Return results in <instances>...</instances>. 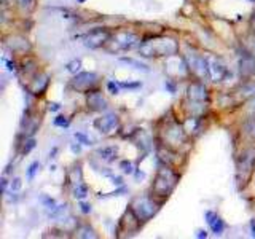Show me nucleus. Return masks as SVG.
<instances>
[{"instance_id":"1","label":"nucleus","mask_w":255,"mask_h":239,"mask_svg":"<svg viewBox=\"0 0 255 239\" xmlns=\"http://www.w3.org/2000/svg\"><path fill=\"white\" fill-rule=\"evenodd\" d=\"M177 51L179 43L174 38L167 37H155L139 46V54L142 58H167V56L177 54Z\"/></svg>"},{"instance_id":"2","label":"nucleus","mask_w":255,"mask_h":239,"mask_svg":"<svg viewBox=\"0 0 255 239\" xmlns=\"http://www.w3.org/2000/svg\"><path fill=\"white\" fill-rule=\"evenodd\" d=\"M175 183H177V175L167 167H161L153 180V185H151V193H155L159 198H166L171 195Z\"/></svg>"},{"instance_id":"3","label":"nucleus","mask_w":255,"mask_h":239,"mask_svg":"<svg viewBox=\"0 0 255 239\" xmlns=\"http://www.w3.org/2000/svg\"><path fill=\"white\" fill-rule=\"evenodd\" d=\"M187 98L195 114H201L207 107V102H209V93H207V88L203 83H191L187 90Z\"/></svg>"},{"instance_id":"4","label":"nucleus","mask_w":255,"mask_h":239,"mask_svg":"<svg viewBox=\"0 0 255 239\" xmlns=\"http://www.w3.org/2000/svg\"><path fill=\"white\" fill-rule=\"evenodd\" d=\"M107 45H109V50L115 53L129 51L137 45H140V38L135 34H131V32H118L114 37H110Z\"/></svg>"},{"instance_id":"5","label":"nucleus","mask_w":255,"mask_h":239,"mask_svg":"<svg viewBox=\"0 0 255 239\" xmlns=\"http://www.w3.org/2000/svg\"><path fill=\"white\" fill-rule=\"evenodd\" d=\"M206 62H207V75H209L212 82H223V80L228 78V75H231L227 64L220 58H217V56L206 54Z\"/></svg>"},{"instance_id":"6","label":"nucleus","mask_w":255,"mask_h":239,"mask_svg":"<svg viewBox=\"0 0 255 239\" xmlns=\"http://www.w3.org/2000/svg\"><path fill=\"white\" fill-rule=\"evenodd\" d=\"M131 209L135 212V215L139 217V220H150L153 215L158 212V206L151 201L150 198L147 196H142V198H137L135 201L132 203Z\"/></svg>"},{"instance_id":"7","label":"nucleus","mask_w":255,"mask_h":239,"mask_svg":"<svg viewBox=\"0 0 255 239\" xmlns=\"http://www.w3.org/2000/svg\"><path fill=\"white\" fill-rule=\"evenodd\" d=\"M254 153H251V151H244V153L241 155V158L238 159V171H236V175H238V182L239 183H246L247 180H249L251 174L254 171Z\"/></svg>"},{"instance_id":"8","label":"nucleus","mask_w":255,"mask_h":239,"mask_svg":"<svg viewBox=\"0 0 255 239\" xmlns=\"http://www.w3.org/2000/svg\"><path fill=\"white\" fill-rule=\"evenodd\" d=\"M98 74H94V72H82V74H77L72 80V88L77 91H90L91 88L98 83Z\"/></svg>"},{"instance_id":"9","label":"nucleus","mask_w":255,"mask_h":239,"mask_svg":"<svg viewBox=\"0 0 255 239\" xmlns=\"http://www.w3.org/2000/svg\"><path fill=\"white\" fill-rule=\"evenodd\" d=\"M110 37H112L110 32L102 30V29H94L85 35V46L91 48V50H96V48H101L104 45H107Z\"/></svg>"},{"instance_id":"10","label":"nucleus","mask_w":255,"mask_h":239,"mask_svg":"<svg viewBox=\"0 0 255 239\" xmlns=\"http://www.w3.org/2000/svg\"><path fill=\"white\" fill-rule=\"evenodd\" d=\"M187 67L193 72V74H196L198 77H209L207 75L206 54H199V53L187 54Z\"/></svg>"},{"instance_id":"11","label":"nucleus","mask_w":255,"mask_h":239,"mask_svg":"<svg viewBox=\"0 0 255 239\" xmlns=\"http://www.w3.org/2000/svg\"><path fill=\"white\" fill-rule=\"evenodd\" d=\"M118 126V117L115 114H107L102 115L94 121V127L101 134H110L112 131H115V127Z\"/></svg>"},{"instance_id":"12","label":"nucleus","mask_w":255,"mask_h":239,"mask_svg":"<svg viewBox=\"0 0 255 239\" xmlns=\"http://www.w3.org/2000/svg\"><path fill=\"white\" fill-rule=\"evenodd\" d=\"M206 222H207V225H209L211 231L215 236H220L223 231H225V223H223V220L215 212L207 211L206 212Z\"/></svg>"},{"instance_id":"13","label":"nucleus","mask_w":255,"mask_h":239,"mask_svg":"<svg viewBox=\"0 0 255 239\" xmlns=\"http://www.w3.org/2000/svg\"><path fill=\"white\" fill-rule=\"evenodd\" d=\"M88 107L94 112H102L107 109V101L102 98L99 91H93L88 94Z\"/></svg>"},{"instance_id":"14","label":"nucleus","mask_w":255,"mask_h":239,"mask_svg":"<svg viewBox=\"0 0 255 239\" xmlns=\"http://www.w3.org/2000/svg\"><path fill=\"white\" fill-rule=\"evenodd\" d=\"M239 70L244 77H249L255 72V58L249 53H244L239 59Z\"/></svg>"},{"instance_id":"15","label":"nucleus","mask_w":255,"mask_h":239,"mask_svg":"<svg viewBox=\"0 0 255 239\" xmlns=\"http://www.w3.org/2000/svg\"><path fill=\"white\" fill-rule=\"evenodd\" d=\"M98 155L104 161H115V158L118 155V148L117 147H102L98 150Z\"/></svg>"},{"instance_id":"16","label":"nucleus","mask_w":255,"mask_h":239,"mask_svg":"<svg viewBox=\"0 0 255 239\" xmlns=\"http://www.w3.org/2000/svg\"><path fill=\"white\" fill-rule=\"evenodd\" d=\"M120 61L125 62V64H128V66H131V67L135 69V70L150 72V67L147 66V64H143V62H140V61H137V59H132V58H126V56H122V58H120Z\"/></svg>"},{"instance_id":"17","label":"nucleus","mask_w":255,"mask_h":239,"mask_svg":"<svg viewBox=\"0 0 255 239\" xmlns=\"http://www.w3.org/2000/svg\"><path fill=\"white\" fill-rule=\"evenodd\" d=\"M72 193H74V198L75 199H80V201H83V199L88 196V187L85 185V183H77V185L74 187V191H72Z\"/></svg>"},{"instance_id":"18","label":"nucleus","mask_w":255,"mask_h":239,"mask_svg":"<svg viewBox=\"0 0 255 239\" xmlns=\"http://www.w3.org/2000/svg\"><path fill=\"white\" fill-rule=\"evenodd\" d=\"M38 169H40V163L38 161H34V163L29 166V169H27V179L29 180H34V177H35V174L38 172Z\"/></svg>"},{"instance_id":"19","label":"nucleus","mask_w":255,"mask_h":239,"mask_svg":"<svg viewBox=\"0 0 255 239\" xmlns=\"http://www.w3.org/2000/svg\"><path fill=\"white\" fill-rule=\"evenodd\" d=\"M40 203H42V204L46 207V209H50V211L56 206V201H54V199L50 198V196H46V195H42V196H40Z\"/></svg>"},{"instance_id":"20","label":"nucleus","mask_w":255,"mask_h":239,"mask_svg":"<svg viewBox=\"0 0 255 239\" xmlns=\"http://www.w3.org/2000/svg\"><path fill=\"white\" fill-rule=\"evenodd\" d=\"M78 236L80 238H98V235L94 233V231L91 228H88V227H83V228H80L78 231Z\"/></svg>"},{"instance_id":"21","label":"nucleus","mask_w":255,"mask_h":239,"mask_svg":"<svg viewBox=\"0 0 255 239\" xmlns=\"http://www.w3.org/2000/svg\"><path fill=\"white\" fill-rule=\"evenodd\" d=\"M80 67H82V61L75 59V61L67 64V72H70V74H77V72L80 70Z\"/></svg>"},{"instance_id":"22","label":"nucleus","mask_w":255,"mask_h":239,"mask_svg":"<svg viewBox=\"0 0 255 239\" xmlns=\"http://www.w3.org/2000/svg\"><path fill=\"white\" fill-rule=\"evenodd\" d=\"M120 167H122V171L125 174H132L134 172V166L131 161H128V159H123L122 163H120Z\"/></svg>"},{"instance_id":"23","label":"nucleus","mask_w":255,"mask_h":239,"mask_svg":"<svg viewBox=\"0 0 255 239\" xmlns=\"http://www.w3.org/2000/svg\"><path fill=\"white\" fill-rule=\"evenodd\" d=\"M16 3H18L22 10H32L34 8V3H35V0H16Z\"/></svg>"},{"instance_id":"24","label":"nucleus","mask_w":255,"mask_h":239,"mask_svg":"<svg viewBox=\"0 0 255 239\" xmlns=\"http://www.w3.org/2000/svg\"><path fill=\"white\" fill-rule=\"evenodd\" d=\"M69 120L66 117H56L54 118V126H59V127H69Z\"/></svg>"},{"instance_id":"25","label":"nucleus","mask_w":255,"mask_h":239,"mask_svg":"<svg viewBox=\"0 0 255 239\" xmlns=\"http://www.w3.org/2000/svg\"><path fill=\"white\" fill-rule=\"evenodd\" d=\"M107 88H109V91L112 93V94H118L120 93V83H117V82H109L107 83Z\"/></svg>"},{"instance_id":"26","label":"nucleus","mask_w":255,"mask_h":239,"mask_svg":"<svg viewBox=\"0 0 255 239\" xmlns=\"http://www.w3.org/2000/svg\"><path fill=\"white\" fill-rule=\"evenodd\" d=\"M21 187H22V182H21V179H13L11 180V183H10V188H11V191H19L21 190Z\"/></svg>"},{"instance_id":"27","label":"nucleus","mask_w":255,"mask_h":239,"mask_svg":"<svg viewBox=\"0 0 255 239\" xmlns=\"http://www.w3.org/2000/svg\"><path fill=\"white\" fill-rule=\"evenodd\" d=\"M75 139H77V140H80V142H82L83 145H91V140L88 139L85 134H82V132H77V134H75Z\"/></svg>"},{"instance_id":"28","label":"nucleus","mask_w":255,"mask_h":239,"mask_svg":"<svg viewBox=\"0 0 255 239\" xmlns=\"http://www.w3.org/2000/svg\"><path fill=\"white\" fill-rule=\"evenodd\" d=\"M120 86H122V88H126V90H135V88H140L142 86V83H120Z\"/></svg>"},{"instance_id":"29","label":"nucleus","mask_w":255,"mask_h":239,"mask_svg":"<svg viewBox=\"0 0 255 239\" xmlns=\"http://www.w3.org/2000/svg\"><path fill=\"white\" fill-rule=\"evenodd\" d=\"M35 147V140L34 139H29L27 140V145H24V150H22V153H29V151Z\"/></svg>"},{"instance_id":"30","label":"nucleus","mask_w":255,"mask_h":239,"mask_svg":"<svg viewBox=\"0 0 255 239\" xmlns=\"http://www.w3.org/2000/svg\"><path fill=\"white\" fill-rule=\"evenodd\" d=\"M247 132H249L252 137L255 139V120H252V121L247 124Z\"/></svg>"},{"instance_id":"31","label":"nucleus","mask_w":255,"mask_h":239,"mask_svg":"<svg viewBox=\"0 0 255 239\" xmlns=\"http://www.w3.org/2000/svg\"><path fill=\"white\" fill-rule=\"evenodd\" d=\"M5 61V64H6V69L10 70V72H14L16 70V66H14V62H11V61H8V59H3Z\"/></svg>"},{"instance_id":"32","label":"nucleus","mask_w":255,"mask_h":239,"mask_svg":"<svg viewBox=\"0 0 255 239\" xmlns=\"http://www.w3.org/2000/svg\"><path fill=\"white\" fill-rule=\"evenodd\" d=\"M80 207H82V211H83L85 214H90V212H91V206H90V204L82 203V204H80Z\"/></svg>"},{"instance_id":"33","label":"nucleus","mask_w":255,"mask_h":239,"mask_svg":"<svg viewBox=\"0 0 255 239\" xmlns=\"http://www.w3.org/2000/svg\"><path fill=\"white\" fill-rule=\"evenodd\" d=\"M59 109H61L59 104H50V110H51V112H58Z\"/></svg>"},{"instance_id":"34","label":"nucleus","mask_w":255,"mask_h":239,"mask_svg":"<svg viewBox=\"0 0 255 239\" xmlns=\"http://www.w3.org/2000/svg\"><path fill=\"white\" fill-rule=\"evenodd\" d=\"M164 86H166V88H167V90H169L171 93H174V91H175V88H174V85H171L169 82H166V85H164Z\"/></svg>"},{"instance_id":"35","label":"nucleus","mask_w":255,"mask_h":239,"mask_svg":"<svg viewBox=\"0 0 255 239\" xmlns=\"http://www.w3.org/2000/svg\"><path fill=\"white\" fill-rule=\"evenodd\" d=\"M196 236H198V238H207V233H206L204 230H199Z\"/></svg>"},{"instance_id":"36","label":"nucleus","mask_w":255,"mask_h":239,"mask_svg":"<svg viewBox=\"0 0 255 239\" xmlns=\"http://www.w3.org/2000/svg\"><path fill=\"white\" fill-rule=\"evenodd\" d=\"M112 180H114L115 185H122V179H120V177H115V175H114V177H112Z\"/></svg>"},{"instance_id":"37","label":"nucleus","mask_w":255,"mask_h":239,"mask_svg":"<svg viewBox=\"0 0 255 239\" xmlns=\"http://www.w3.org/2000/svg\"><path fill=\"white\" fill-rule=\"evenodd\" d=\"M251 230H252V236L255 238V220L251 222Z\"/></svg>"},{"instance_id":"38","label":"nucleus","mask_w":255,"mask_h":239,"mask_svg":"<svg viewBox=\"0 0 255 239\" xmlns=\"http://www.w3.org/2000/svg\"><path fill=\"white\" fill-rule=\"evenodd\" d=\"M5 188H6V180H5V177L2 179V190L5 191Z\"/></svg>"},{"instance_id":"39","label":"nucleus","mask_w":255,"mask_h":239,"mask_svg":"<svg viewBox=\"0 0 255 239\" xmlns=\"http://www.w3.org/2000/svg\"><path fill=\"white\" fill-rule=\"evenodd\" d=\"M252 26H254V30H255V13H254V18H252Z\"/></svg>"},{"instance_id":"40","label":"nucleus","mask_w":255,"mask_h":239,"mask_svg":"<svg viewBox=\"0 0 255 239\" xmlns=\"http://www.w3.org/2000/svg\"><path fill=\"white\" fill-rule=\"evenodd\" d=\"M252 110L255 112V98H254V102H252Z\"/></svg>"},{"instance_id":"41","label":"nucleus","mask_w":255,"mask_h":239,"mask_svg":"<svg viewBox=\"0 0 255 239\" xmlns=\"http://www.w3.org/2000/svg\"><path fill=\"white\" fill-rule=\"evenodd\" d=\"M78 2H80V3H83V2H86V0H78Z\"/></svg>"},{"instance_id":"42","label":"nucleus","mask_w":255,"mask_h":239,"mask_svg":"<svg viewBox=\"0 0 255 239\" xmlns=\"http://www.w3.org/2000/svg\"><path fill=\"white\" fill-rule=\"evenodd\" d=\"M251 2H255V0H251Z\"/></svg>"}]
</instances>
